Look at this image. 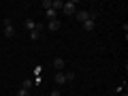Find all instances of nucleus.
<instances>
[{
    "label": "nucleus",
    "instance_id": "nucleus-3",
    "mask_svg": "<svg viewBox=\"0 0 128 96\" xmlns=\"http://www.w3.org/2000/svg\"><path fill=\"white\" fill-rule=\"evenodd\" d=\"M62 11H64V15H75L77 13V4H75V2H64Z\"/></svg>",
    "mask_w": 128,
    "mask_h": 96
},
{
    "label": "nucleus",
    "instance_id": "nucleus-16",
    "mask_svg": "<svg viewBox=\"0 0 128 96\" xmlns=\"http://www.w3.org/2000/svg\"><path fill=\"white\" fill-rule=\"evenodd\" d=\"M49 96H62V94H60V90H54V92H51Z\"/></svg>",
    "mask_w": 128,
    "mask_h": 96
},
{
    "label": "nucleus",
    "instance_id": "nucleus-9",
    "mask_svg": "<svg viewBox=\"0 0 128 96\" xmlns=\"http://www.w3.org/2000/svg\"><path fill=\"white\" fill-rule=\"evenodd\" d=\"M32 86H34L32 79H24V81H22V88H24V90H32Z\"/></svg>",
    "mask_w": 128,
    "mask_h": 96
},
{
    "label": "nucleus",
    "instance_id": "nucleus-15",
    "mask_svg": "<svg viewBox=\"0 0 128 96\" xmlns=\"http://www.w3.org/2000/svg\"><path fill=\"white\" fill-rule=\"evenodd\" d=\"M43 6H45V11L51 9V0H43Z\"/></svg>",
    "mask_w": 128,
    "mask_h": 96
},
{
    "label": "nucleus",
    "instance_id": "nucleus-4",
    "mask_svg": "<svg viewBox=\"0 0 128 96\" xmlns=\"http://www.w3.org/2000/svg\"><path fill=\"white\" fill-rule=\"evenodd\" d=\"M54 79H56V86H64V83H66V77H64V70H58V73L54 75Z\"/></svg>",
    "mask_w": 128,
    "mask_h": 96
},
{
    "label": "nucleus",
    "instance_id": "nucleus-14",
    "mask_svg": "<svg viewBox=\"0 0 128 96\" xmlns=\"http://www.w3.org/2000/svg\"><path fill=\"white\" fill-rule=\"evenodd\" d=\"M17 96H30V90H24V88H19Z\"/></svg>",
    "mask_w": 128,
    "mask_h": 96
},
{
    "label": "nucleus",
    "instance_id": "nucleus-1",
    "mask_svg": "<svg viewBox=\"0 0 128 96\" xmlns=\"http://www.w3.org/2000/svg\"><path fill=\"white\" fill-rule=\"evenodd\" d=\"M75 17H77L79 24H83V22H88V19H94V13H90V11H77Z\"/></svg>",
    "mask_w": 128,
    "mask_h": 96
},
{
    "label": "nucleus",
    "instance_id": "nucleus-5",
    "mask_svg": "<svg viewBox=\"0 0 128 96\" xmlns=\"http://www.w3.org/2000/svg\"><path fill=\"white\" fill-rule=\"evenodd\" d=\"M81 28H83L86 32H92V30L96 28V24H94V19H88V22H83V24H81Z\"/></svg>",
    "mask_w": 128,
    "mask_h": 96
},
{
    "label": "nucleus",
    "instance_id": "nucleus-2",
    "mask_svg": "<svg viewBox=\"0 0 128 96\" xmlns=\"http://www.w3.org/2000/svg\"><path fill=\"white\" fill-rule=\"evenodd\" d=\"M4 36L6 38L15 36V28H13V22H11V19H4Z\"/></svg>",
    "mask_w": 128,
    "mask_h": 96
},
{
    "label": "nucleus",
    "instance_id": "nucleus-10",
    "mask_svg": "<svg viewBox=\"0 0 128 96\" xmlns=\"http://www.w3.org/2000/svg\"><path fill=\"white\" fill-rule=\"evenodd\" d=\"M64 77H66V83H68V81H73V79H75V73H73V70H66Z\"/></svg>",
    "mask_w": 128,
    "mask_h": 96
},
{
    "label": "nucleus",
    "instance_id": "nucleus-7",
    "mask_svg": "<svg viewBox=\"0 0 128 96\" xmlns=\"http://www.w3.org/2000/svg\"><path fill=\"white\" fill-rule=\"evenodd\" d=\"M24 26H26L28 28V30H36V22H34V19H26V22H24Z\"/></svg>",
    "mask_w": 128,
    "mask_h": 96
},
{
    "label": "nucleus",
    "instance_id": "nucleus-12",
    "mask_svg": "<svg viewBox=\"0 0 128 96\" xmlns=\"http://www.w3.org/2000/svg\"><path fill=\"white\" fill-rule=\"evenodd\" d=\"M32 73H34V77H41V73H43V66H34V70H32Z\"/></svg>",
    "mask_w": 128,
    "mask_h": 96
},
{
    "label": "nucleus",
    "instance_id": "nucleus-8",
    "mask_svg": "<svg viewBox=\"0 0 128 96\" xmlns=\"http://www.w3.org/2000/svg\"><path fill=\"white\" fill-rule=\"evenodd\" d=\"M47 28H49V30H58V28H60V22H58V19H49Z\"/></svg>",
    "mask_w": 128,
    "mask_h": 96
},
{
    "label": "nucleus",
    "instance_id": "nucleus-13",
    "mask_svg": "<svg viewBox=\"0 0 128 96\" xmlns=\"http://www.w3.org/2000/svg\"><path fill=\"white\" fill-rule=\"evenodd\" d=\"M47 17H49V19H58V17H56V11H54V9H47Z\"/></svg>",
    "mask_w": 128,
    "mask_h": 96
},
{
    "label": "nucleus",
    "instance_id": "nucleus-11",
    "mask_svg": "<svg viewBox=\"0 0 128 96\" xmlns=\"http://www.w3.org/2000/svg\"><path fill=\"white\" fill-rule=\"evenodd\" d=\"M38 36H41V32H38V30H32L30 32V38H32V41H36Z\"/></svg>",
    "mask_w": 128,
    "mask_h": 96
},
{
    "label": "nucleus",
    "instance_id": "nucleus-6",
    "mask_svg": "<svg viewBox=\"0 0 128 96\" xmlns=\"http://www.w3.org/2000/svg\"><path fill=\"white\" fill-rule=\"evenodd\" d=\"M54 68H56V73L64 68V58H56V60H54Z\"/></svg>",
    "mask_w": 128,
    "mask_h": 96
}]
</instances>
